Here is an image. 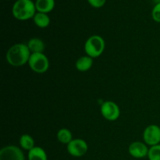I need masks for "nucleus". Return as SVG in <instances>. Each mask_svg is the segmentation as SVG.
I'll return each mask as SVG.
<instances>
[{
	"label": "nucleus",
	"instance_id": "20e7f679",
	"mask_svg": "<svg viewBox=\"0 0 160 160\" xmlns=\"http://www.w3.org/2000/svg\"><path fill=\"white\" fill-rule=\"evenodd\" d=\"M28 65L35 73H43L48 70L49 61L44 53H32L30 56Z\"/></svg>",
	"mask_w": 160,
	"mask_h": 160
},
{
	"label": "nucleus",
	"instance_id": "aec40b11",
	"mask_svg": "<svg viewBox=\"0 0 160 160\" xmlns=\"http://www.w3.org/2000/svg\"><path fill=\"white\" fill-rule=\"evenodd\" d=\"M153 2H154L156 4H158V3H160V0H153Z\"/></svg>",
	"mask_w": 160,
	"mask_h": 160
},
{
	"label": "nucleus",
	"instance_id": "39448f33",
	"mask_svg": "<svg viewBox=\"0 0 160 160\" xmlns=\"http://www.w3.org/2000/svg\"><path fill=\"white\" fill-rule=\"evenodd\" d=\"M101 113L106 120L115 121L120 117V110L117 103L106 101L101 105Z\"/></svg>",
	"mask_w": 160,
	"mask_h": 160
},
{
	"label": "nucleus",
	"instance_id": "f03ea898",
	"mask_svg": "<svg viewBox=\"0 0 160 160\" xmlns=\"http://www.w3.org/2000/svg\"><path fill=\"white\" fill-rule=\"evenodd\" d=\"M35 3L32 0H17L12 6L13 17L19 20H27L35 15Z\"/></svg>",
	"mask_w": 160,
	"mask_h": 160
},
{
	"label": "nucleus",
	"instance_id": "0eeeda50",
	"mask_svg": "<svg viewBox=\"0 0 160 160\" xmlns=\"http://www.w3.org/2000/svg\"><path fill=\"white\" fill-rule=\"evenodd\" d=\"M144 142L150 146L157 145L160 143V128L156 124L147 127L143 133Z\"/></svg>",
	"mask_w": 160,
	"mask_h": 160
},
{
	"label": "nucleus",
	"instance_id": "423d86ee",
	"mask_svg": "<svg viewBox=\"0 0 160 160\" xmlns=\"http://www.w3.org/2000/svg\"><path fill=\"white\" fill-rule=\"evenodd\" d=\"M67 152L69 154L74 157H81L88 152V146L87 142L81 138H77L72 140L67 145Z\"/></svg>",
	"mask_w": 160,
	"mask_h": 160
},
{
	"label": "nucleus",
	"instance_id": "a211bd4d",
	"mask_svg": "<svg viewBox=\"0 0 160 160\" xmlns=\"http://www.w3.org/2000/svg\"><path fill=\"white\" fill-rule=\"evenodd\" d=\"M152 17L155 21L160 23V3L155 4L152 11Z\"/></svg>",
	"mask_w": 160,
	"mask_h": 160
},
{
	"label": "nucleus",
	"instance_id": "7ed1b4c3",
	"mask_svg": "<svg viewBox=\"0 0 160 160\" xmlns=\"http://www.w3.org/2000/svg\"><path fill=\"white\" fill-rule=\"evenodd\" d=\"M106 43L100 35H92L88 38L84 44V51L87 56L92 58H97L104 52Z\"/></svg>",
	"mask_w": 160,
	"mask_h": 160
},
{
	"label": "nucleus",
	"instance_id": "6ab92c4d",
	"mask_svg": "<svg viewBox=\"0 0 160 160\" xmlns=\"http://www.w3.org/2000/svg\"><path fill=\"white\" fill-rule=\"evenodd\" d=\"M89 4L94 8H100L106 3V0H88Z\"/></svg>",
	"mask_w": 160,
	"mask_h": 160
},
{
	"label": "nucleus",
	"instance_id": "f3484780",
	"mask_svg": "<svg viewBox=\"0 0 160 160\" xmlns=\"http://www.w3.org/2000/svg\"><path fill=\"white\" fill-rule=\"evenodd\" d=\"M148 157L149 160H160V144L149 148Z\"/></svg>",
	"mask_w": 160,
	"mask_h": 160
},
{
	"label": "nucleus",
	"instance_id": "f257e3e1",
	"mask_svg": "<svg viewBox=\"0 0 160 160\" xmlns=\"http://www.w3.org/2000/svg\"><path fill=\"white\" fill-rule=\"evenodd\" d=\"M31 52L28 45L23 43L15 44L9 48L6 53V60L13 67H21L28 63Z\"/></svg>",
	"mask_w": 160,
	"mask_h": 160
},
{
	"label": "nucleus",
	"instance_id": "6e6552de",
	"mask_svg": "<svg viewBox=\"0 0 160 160\" xmlns=\"http://www.w3.org/2000/svg\"><path fill=\"white\" fill-rule=\"evenodd\" d=\"M0 160H25L24 154L19 147L7 145L0 151Z\"/></svg>",
	"mask_w": 160,
	"mask_h": 160
},
{
	"label": "nucleus",
	"instance_id": "2eb2a0df",
	"mask_svg": "<svg viewBox=\"0 0 160 160\" xmlns=\"http://www.w3.org/2000/svg\"><path fill=\"white\" fill-rule=\"evenodd\" d=\"M19 142H20V145L21 147V148L28 152L31 149H32L34 147H35L34 146V139H33V138L30 134H23L20 138Z\"/></svg>",
	"mask_w": 160,
	"mask_h": 160
},
{
	"label": "nucleus",
	"instance_id": "1a4fd4ad",
	"mask_svg": "<svg viewBox=\"0 0 160 160\" xmlns=\"http://www.w3.org/2000/svg\"><path fill=\"white\" fill-rule=\"evenodd\" d=\"M148 150L149 149L147 148L146 145L141 142H132L128 148L129 154L136 159H142L148 156Z\"/></svg>",
	"mask_w": 160,
	"mask_h": 160
},
{
	"label": "nucleus",
	"instance_id": "9d476101",
	"mask_svg": "<svg viewBox=\"0 0 160 160\" xmlns=\"http://www.w3.org/2000/svg\"><path fill=\"white\" fill-rule=\"evenodd\" d=\"M77 70L81 72H86L90 70L93 66V58L88 56H81L77 60L76 64Z\"/></svg>",
	"mask_w": 160,
	"mask_h": 160
},
{
	"label": "nucleus",
	"instance_id": "9b49d317",
	"mask_svg": "<svg viewBox=\"0 0 160 160\" xmlns=\"http://www.w3.org/2000/svg\"><path fill=\"white\" fill-rule=\"evenodd\" d=\"M28 47L32 53H43L45 50V43L43 41L38 38H34L28 41Z\"/></svg>",
	"mask_w": 160,
	"mask_h": 160
},
{
	"label": "nucleus",
	"instance_id": "f8f14e48",
	"mask_svg": "<svg viewBox=\"0 0 160 160\" xmlns=\"http://www.w3.org/2000/svg\"><path fill=\"white\" fill-rule=\"evenodd\" d=\"M34 3L36 10L44 13L51 12L55 7V0H36Z\"/></svg>",
	"mask_w": 160,
	"mask_h": 160
},
{
	"label": "nucleus",
	"instance_id": "dca6fc26",
	"mask_svg": "<svg viewBox=\"0 0 160 160\" xmlns=\"http://www.w3.org/2000/svg\"><path fill=\"white\" fill-rule=\"evenodd\" d=\"M57 139L59 142L62 144L68 145L72 139V133L67 128H62L57 132Z\"/></svg>",
	"mask_w": 160,
	"mask_h": 160
},
{
	"label": "nucleus",
	"instance_id": "ddd939ff",
	"mask_svg": "<svg viewBox=\"0 0 160 160\" xmlns=\"http://www.w3.org/2000/svg\"><path fill=\"white\" fill-rule=\"evenodd\" d=\"M28 160H48L46 152L41 147H34L28 152Z\"/></svg>",
	"mask_w": 160,
	"mask_h": 160
},
{
	"label": "nucleus",
	"instance_id": "4468645a",
	"mask_svg": "<svg viewBox=\"0 0 160 160\" xmlns=\"http://www.w3.org/2000/svg\"><path fill=\"white\" fill-rule=\"evenodd\" d=\"M34 23L36 26L40 28H45L50 24V18L47 13L38 12L33 17Z\"/></svg>",
	"mask_w": 160,
	"mask_h": 160
}]
</instances>
